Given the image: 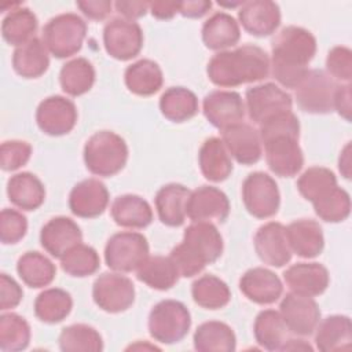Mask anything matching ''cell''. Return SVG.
Wrapping results in <instances>:
<instances>
[{
  "label": "cell",
  "mask_w": 352,
  "mask_h": 352,
  "mask_svg": "<svg viewBox=\"0 0 352 352\" xmlns=\"http://www.w3.org/2000/svg\"><path fill=\"white\" fill-rule=\"evenodd\" d=\"M316 54V38L300 26L283 28L272 41L270 69L285 88H297L309 72L308 65Z\"/></svg>",
  "instance_id": "obj_1"
},
{
  "label": "cell",
  "mask_w": 352,
  "mask_h": 352,
  "mask_svg": "<svg viewBox=\"0 0 352 352\" xmlns=\"http://www.w3.org/2000/svg\"><path fill=\"white\" fill-rule=\"evenodd\" d=\"M209 80L221 88H234L242 84L257 82L270 74L267 52L253 44L214 54L208 62Z\"/></svg>",
  "instance_id": "obj_2"
},
{
  "label": "cell",
  "mask_w": 352,
  "mask_h": 352,
  "mask_svg": "<svg viewBox=\"0 0 352 352\" xmlns=\"http://www.w3.org/2000/svg\"><path fill=\"white\" fill-rule=\"evenodd\" d=\"M223 253V236L208 221H192L184 231L183 241L169 254L180 276L191 278L214 263Z\"/></svg>",
  "instance_id": "obj_3"
},
{
  "label": "cell",
  "mask_w": 352,
  "mask_h": 352,
  "mask_svg": "<svg viewBox=\"0 0 352 352\" xmlns=\"http://www.w3.org/2000/svg\"><path fill=\"white\" fill-rule=\"evenodd\" d=\"M126 161L128 146L116 132L99 131L85 142L84 162L92 175L114 176L124 169Z\"/></svg>",
  "instance_id": "obj_4"
},
{
  "label": "cell",
  "mask_w": 352,
  "mask_h": 352,
  "mask_svg": "<svg viewBox=\"0 0 352 352\" xmlns=\"http://www.w3.org/2000/svg\"><path fill=\"white\" fill-rule=\"evenodd\" d=\"M87 34V22L77 14L66 12L51 18L43 29V43L59 59L77 54Z\"/></svg>",
  "instance_id": "obj_5"
},
{
  "label": "cell",
  "mask_w": 352,
  "mask_h": 352,
  "mask_svg": "<svg viewBox=\"0 0 352 352\" xmlns=\"http://www.w3.org/2000/svg\"><path fill=\"white\" fill-rule=\"evenodd\" d=\"M190 326V311L176 300L160 301L148 315V333L157 342L176 344L187 336Z\"/></svg>",
  "instance_id": "obj_6"
},
{
  "label": "cell",
  "mask_w": 352,
  "mask_h": 352,
  "mask_svg": "<svg viewBox=\"0 0 352 352\" xmlns=\"http://www.w3.org/2000/svg\"><path fill=\"white\" fill-rule=\"evenodd\" d=\"M147 257L148 242L140 232H117L109 238L104 246V261L116 272L136 271Z\"/></svg>",
  "instance_id": "obj_7"
},
{
  "label": "cell",
  "mask_w": 352,
  "mask_h": 352,
  "mask_svg": "<svg viewBox=\"0 0 352 352\" xmlns=\"http://www.w3.org/2000/svg\"><path fill=\"white\" fill-rule=\"evenodd\" d=\"M298 139V133H276L261 139L267 165L276 176L293 177L301 170L304 155Z\"/></svg>",
  "instance_id": "obj_8"
},
{
  "label": "cell",
  "mask_w": 352,
  "mask_h": 352,
  "mask_svg": "<svg viewBox=\"0 0 352 352\" xmlns=\"http://www.w3.org/2000/svg\"><path fill=\"white\" fill-rule=\"evenodd\" d=\"M338 84L323 70H309L296 88V100L301 110L311 114H327L334 110V94Z\"/></svg>",
  "instance_id": "obj_9"
},
{
  "label": "cell",
  "mask_w": 352,
  "mask_h": 352,
  "mask_svg": "<svg viewBox=\"0 0 352 352\" xmlns=\"http://www.w3.org/2000/svg\"><path fill=\"white\" fill-rule=\"evenodd\" d=\"M242 201L256 219H268L278 213L280 194L275 180L265 172H253L242 183Z\"/></svg>",
  "instance_id": "obj_10"
},
{
  "label": "cell",
  "mask_w": 352,
  "mask_h": 352,
  "mask_svg": "<svg viewBox=\"0 0 352 352\" xmlns=\"http://www.w3.org/2000/svg\"><path fill=\"white\" fill-rule=\"evenodd\" d=\"M95 304L104 312L120 314L132 307L135 301L133 282L121 272H104L92 286Z\"/></svg>",
  "instance_id": "obj_11"
},
{
  "label": "cell",
  "mask_w": 352,
  "mask_h": 352,
  "mask_svg": "<svg viewBox=\"0 0 352 352\" xmlns=\"http://www.w3.org/2000/svg\"><path fill=\"white\" fill-rule=\"evenodd\" d=\"M106 52L117 60H129L139 55L143 47V32L138 22L117 16L103 28Z\"/></svg>",
  "instance_id": "obj_12"
},
{
  "label": "cell",
  "mask_w": 352,
  "mask_h": 352,
  "mask_svg": "<svg viewBox=\"0 0 352 352\" xmlns=\"http://www.w3.org/2000/svg\"><path fill=\"white\" fill-rule=\"evenodd\" d=\"M292 106L293 99L290 94L274 82L250 87L245 95V109L249 118L256 124H261L275 114L290 111Z\"/></svg>",
  "instance_id": "obj_13"
},
{
  "label": "cell",
  "mask_w": 352,
  "mask_h": 352,
  "mask_svg": "<svg viewBox=\"0 0 352 352\" xmlns=\"http://www.w3.org/2000/svg\"><path fill=\"white\" fill-rule=\"evenodd\" d=\"M279 314L287 330L297 336H311L320 322V309L314 297L287 293L279 305Z\"/></svg>",
  "instance_id": "obj_14"
},
{
  "label": "cell",
  "mask_w": 352,
  "mask_h": 352,
  "mask_svg": "<svg viewBox=\"0 0 352 352\" xmlns=\"http://www.w3.org/2000/svg\"><path fill=\"white\" fill-rule=\"evenodd\" d=\"M77 107L73 100L52 95L40 102L36 110V122L38 128L50 136H62L69 133L77 122Z\"/></svg>",
  "instance_id": "obj_15"
},
{
  "label": "cell",
  "mask_w": 352,
  "mask_h": 352,
  "mask_svg": "<svg viewBox=\"0 0 352 352\" xmlns=\"http://www.w3.org/2000/svg\"><path fill=\"white\" fill-rule=\"evenodd\" d=\"M202 111L214 128L223 131L230 125L242 122L246 109L238 92L217 89L204 98Z\"/></svg>",
  "instance_id": "obj_16"
},
{
  "label": "cell",
  "mask_w": 352,
  "mask_h": 352,
  "mask_svg": "<svg viewBox=\"0 0 352 352\" xmlns=\"http://www.w3.org/2000/svg\"><path fill=\"white\" fill-rule=\"evenodd\" d=\"M254 250L258 258L271 267H283L292 260V249L286 236V227L278 221H268L254 234Z\"/></svg>",
  "instance_id": "obj_17"
},
{
  "label": "cell",
  "mask_w": 352,
  "mask_h": 352,
  "mask_svg": "<svg viewBox=\"0 0 352 352\" xmlns=\"http://www.w3.org/2000/svg\"><path fill=\"white\" fill-rule=\"evenodd\" d=\"M186 213L191 221L223 223L230 214V201L221 190L201 186L190 192Z\"/></svg>",
  "instance_id": "obj_18"
},
{
  "label": "cell",
  "mask_w": 352,
  "mask_h": 352,
  "mask_svg": "<svg viewBox=\"0 0 352 352\" xmlns=\"http://www.w3.org/2000/svg\"><path fill=\"white\" fill-rule=\"evenodd\" d=\"M221 140L230 155L242 165L258 162L263 154L260 133L250 124L238 122L221 131Z\"/></svg>",
  "instance_id": "obj_19"
},
{
  "label": "cell",
  "mask_w": 352,
  "mask_h": 352,
  "mask_svg": "<svg viewBox=\"0 0 352 352\" xmlns=\"http://www.w3.org/2000/svg\"><path fill=\"white\" fill-rule=\"evenodd\" d=\"M109 205V191L99 179H85L77 183L69 194L72 213L81 219L100 216Z\"/></svg>",
  "instance_id": "obj_20"
},
{
  "label": "cell",
  "mask_w": 352,
  "mask_h": 352,
  "mask_svg": "<svg viewBox=\"0 0 352 352\" xmlns=\"http://www.w3.org/2000/svg\"><path fill=\"white\" fill-rule=\"evenodd\" d=\"M239 23L252 36L265 37L279 28L280 10L275 1L271 0H252L243 1L238 11Z\"/></svg>",
  "instance_id": "obj_21"
},
{
  "label": "cell",
  "mask_w": 352,
  "mask_h": 352,
  "mask_svg": "<svg viewBox=\"0 0 352 352\" xmlns=\"http://www.w3.org/2000/svg\"><path fill=\"white\" fill-rule=\"evenodd\" d=\"M82 234L74 220L58 216L48 220L40 232L41 246L55 258H62L72 248L81 243Z\"/></svg>",
  "instance_id": "obj_22"
},
{
  "label": "cell",
  "mask_w": 352,
  "mask_h": 352,
  "mask_svg": "<svg viewBox=\"0 0 352 352\" xmlns=\"http://www.w3.org/2000/svg\"><path fill=\"white\" fill-rule=\"evenodd\" d=\"M239 289L248 300L260 305L278 301L283 293V285L279 276L264 267L248 270L239 279Z\"/></svg>",
  "instance_id": "obj_23"
},
{
  "label": "cell",
  "mask_w": 352,
  "mask_h": 352,
  "mask_svg": "<svg viewBox=\"0 0 352 352\" xmlns=\"http://www.w3.org/2000/svg\"><path fill=\"white\" fill-rule=\"evenodd\" d=\"M283 279L292 292L315 297L327 289L330 275L319 263H296L283 272Z\"/></svg>",
  "instance_id": "obj_24"
},
{
  "label": "cell",
  "mask_w": 352,
  "mask_h": 352,
  "mask_svg": "<svg viewBox=\"0 0 352 352\" xmlns=\"http://www.w3.org/2000/svg\"><path fill=\"white\" fill-rule=\"evenodd\" d=\"M286 236L292 253L302 258L319 256L324 246L322 227L312 219H298L286 227Z\"/></svg>",
  "instance_id": "obj_25"
},
{
  "label": "cell",
  "mask_w": 352,
  "mask_h": 352,
  "mask_svg": "<svg viewBox=\"0 0 352 352\" xmlns=\"http://www.w3.org/2000/svg\"><path fill=\"white\" fill-rule=\"evenodd\" d=\"M190 190L179 183L162 186L154 198L155 209L162 224L168 227H180L186 220V206Z\"/></svg>",
  "instance_id": "obj_26"
},
{
  "label": "cell",
  "mask_w": 352,
  "mask_h": 352,
  "mask_svg": "<svg viewBox=\"0 0 352 352\" xmlns=\"http://www.w3.org/2000/svg\"><path fill=\"white\" fill-rule=\"evenodd\" d=\"M315 344L319 351H348L352 346V323L345 315H331L318 323Z\"/></svg>",
  "instance_id": "obj_27"
},
{
  "label": "cell",
  "mask_w": 352,
  "mask_h": 352,
  "mask_svg": "<svg viewBox=\"0 0 352 352\" xmlns=\"http://www.w3.org/2000/svg\"><path fill=\"white\" fill-rule=\"evenodd\" d=\"M198 164L205 179L213 183L226 180L232 172L231 155L220 138H209L202 143Z\"/></svg>",
  "instance_id": "obj_28"
},
{
  "label": "cell",
  "mask_w": 352,
  "mask_h": 352,
  "mask_svg": "<svg viewBox=\"0 0 352 352\" xmlns=\"http://www.w3.org/2000/svg\"><path fill=\"white\" fill-rule=\"evenodd\" d=\"M110 213L114 223L124 228H144L153 221V210L146 199L135 194H124L117 197Z\"/></svg>",
  "instance_id": "obj_29"
},
{
  "label": "cell",
  "mask_w": 352,
  "mask_h": 352,
  "mask_svg": "<svg viewBox=\"0 0 352 352\" xmlns=\"http://www.w3.org/2000/svg\"><path fill=\"white\" fill-rule=\"evenodd\" d=\"M7 195L16 208L22 210H36L45 199V188L36 175L19 172L8 179Z\"/></svg>",
  "instance_id": "obj_30"
},
{
  "label": "cell",
  "mask_w": 352,
  "mask_h": 352,
  "mask_svg": "<svg viewBox=\"0 0 352 352\" xmlns=\"http://www.w3.org/2000/svg\"><path fill=\"white\" fill-rule=\"evenodd\" d=\"M241 38L239 23L227 12H216L202 26V41L206 48L226 51L234 47Z\"/></svg>",
  "instance_id": "obj_31"
},
{
  "label": "cell",
  "mask_w": 352,
  "mask_h": 352,
  "mask_svg": "<svg viewBox=\"0 0 352 352\" xmlns=\"http://www.w3.org/2000/svg\"><path fill=\"white\" fill-rule=\"evenodd\" d=\"M48 66V50L43 40L37 37L16 47L12 54V67L23 78H38L47 72Z\"/></svg>",
  "instance_id": "obj_32"
},
{
  "label": "cell",
  "mask_w": 352,
  "mask_h": 352,
  "mask_svg": "<svg viewBox=\"0 0 352 352\" xmlns=\"http://www.w3.org/2000/svg\"><path fill=\"white\" fill-rule=\"evenodd\" d=\"M126 88L139 96H151L158 92L164 82L162 70L151 59H140L125 69Z\"/></svg>",
  "instance_id": "obj_33"
},
{
  "label": "cell",
  "mask_w": 352,
  "mask_h": 352,
  "mask_svg": "<svg viewBox=\"0 0 352 352\" xmlns=\"http://www.w3.org/2000/svg\"><path fill=\"white\" fill-rule=\"evenodd\" d=\"M192 340L194 348L199 352H232L236 348V338L232 329L219 320H209L199 324Z\"/></svg>",
  "instance_id": "obj_34"
},
{
  "label": "cell",
  "mask_w": 352,
  "mask_h": 352,
  "mask_svg": "<svg viewBox=\"0 0 352 352\" xmlns=\"http://www.w3.org/2000/svg\"><path fill=\"white\" fill-rule=\"evenodd\" d=\"M179 271L168 256H148L136 270V278L155 290H169L179 280Z\"/></svg>",
  "instance_id": "obj_35"
},
{
  "label": "cell",
  "mask_w": 352,
  "mask_h": 352,
  "mask_svg": "<svg viewBox=\"0 0 352 352\" xmlns=\"http://www.w3.org/2000/svg\"><path fill=\"white\" fill-rule=\"evenodd\" d=\"M16 272L26 286L41 289L55 279L56 267L44 254L38 252H26L18 258Z\"/></svg>",
  "instance_id": "obj_36"
},
{
  "label": "cell",
  "mask_w": 352,
  "mask_h": 352,
  "mask_svg": "<svg viewBox=\"0 0 352 352\" xmlns=\"http://www.w3.org/2000/svg\"><path fill=\"white\" fill-rule=\"evenodd\" d=\"M287 331L279 311L264 309L254 319V338L267 351H280L287 341Z\"/></svg>",
  "instance_id": "obj_37"
},
{
  "label": "cell",
  "mask_w": 352,
  "mask_h": 352,
  "mask_svg": "<svg viewBox=\"0 0 352 352\" xmlns=\"http://www.w3.org/2000/svg\"><path fill=\"white\" fill-rule=\"evenodd\" d=\"M195 94L184 87H170L160 98V110L165 118L173 122H184L198 113Z\"/></svg>",
  "instance_id": "obj_38"
},
{
  "label": "cell",
  "mask_w": 352,
  "mask_h": 352,
  "mask_svg": "<svg viewBox=\"0 0 352 352\" xmlns=\"http://www.w3.org/2000/svg\"><path fill=\"white\" fill-rule=\"evenodd\" d=\"M73 298L69 292L58 287L45 289L34 300V315L44 323H59L70 314Z\"/></svg>",
  "instance_id": "obj_39"
},
{
  "label": "cell",
  "mask_w": 352,
  "mask_h": 352,
  "mask_svg": "<svg viewBox=\"0 0 352 352\" xmlns=\"http://www.w3.org/2000/svg\"><path fill=\"white\" fill-rule=\"evenodd\" d=\"M38 21L33 11L19 6L11 10L1 22L3 38L10 44L19 47L34 37Z\"/></svg>",
  "instance_id": "obj_40"
},
{
  "label": "cell",
  "mask_w": 352,
  "mask_h": 352,
  "mask_svg": "<svg viewBox=\"0 0 352 352\" xmlns=\"http://www.w3.org/2000/svg\"><path fill=\"white\" fill-rule=\"evenodd\" d=\"M60 88L70 96L87 94L95 82V69L85 58H74L66 62L59 73Z\"/></svg>",
  "instance_id": "obj_41"
},
{
  "label": "cell",
  "mask_w": 352,
  "mask_h": 352,
  "mask_svg": "<svg viewBox=\"0 0 352 352\" xmlns=\"http://www.w3.org/2000/svg\"><path fill=\"white\" fill-rule=\"evenodd\" d=\"M191 294L194 302L206 309H220L231 300V292L227 283L210 274L194 280Z\"/></svg>",
  "instance_id": "obj_42"
},
{
  "label": "cell",
  "mask_w": 352,
  "mask_h": 352,
  "mask_svg": "<svg viewBox=\"0 0 352 352\" xmlns=\"http://www.w3.org/2000/svg\"><path fill=\"white\" fill-rule=\"evenodd\" d=\"M59 348L63 352H100L102 336L96 329L84 323L65 327L59 334Z\"/></svg>",
  "instance_id": "obj_43"
},
{
  "label": "cell",
  "mask_w": 352,
  "mask_h": 352,
  "mask_svg": "<svg viewBox=\"0 0 352 352\" xmlns=\"http://www.w3.org/2000/svg\"><path fill=\"white\" fill-rule=\"evenodd\" d=\"M30 342V326L25 318L10 312L0 316V349L18 352L28 348Z\"/></svg>",
  "instance_id": "obj_44"
},
{
  "label": "cell",
  "mask_w": 352,
  "mask_h": 352,
  "mask_svg": "<svg viewBox=\"0 0 352 352\" xmlns=\"http://www.w3.org/2000/svg\"><path fill=\"white\" fill-rule=\"evenodd\" d=\"M337 186V177L333 170L323 166L308 168L297 180L300 194L311 204L329 194Z\"/></svg>",
  "instance_id": "obj_45"
},
{
  "label": "cell",
  "mask_w": 352,
  "mask_h": 352,
  "mask_svg": "<svg viewBox=\"0 0 352 352\" xmlns=\"http://www.w3.org/2000/svg\"><path fill=\"white\" fill-rule=\"evenodd\" d=\"M60 267L70 276L84 278L99 270L100 258L92 246L78 243L60 258Z\"/></svg>",
  "instance_id": "obj_46"
},
{
  "label": "cell",
  "mask_w": 352,
  "mask_h": 352,
  "mask_svg": "<svg viewBox=\"0 0 352 352\" xmlns=\"http://www.w3.org/2000/svg\"><path fill=\"white\" fill-rule=\"evenodd\" d=\"M312 205L319 219L329 223L344 221L351 213L349 194L338 186L320 199L312 202Z\"/></svg>",
  "instance_id": "obj_47"
},
{
  "label": "cell",
  "mask_w": 352,
  "mask_h": 352,
  "mask_svg": "<svg viewBox=\"0 0 352 352\" xmlns=\"http://www.w3.org/2000/svg\"><path fill=\"white\" fill-rule=\"evenodd\" d=\"M28 231L26 217L15 209L6 208L0 213V241L4 245L18 243Z\"/></svg>",
  "instance_id": "obj_48"
},
{
  "label": "cell",
  "mask_w": 352,
  "mask_h": 352,
  "mask_svg": "<svg viewBox=\"0 0 352 352\" xmlns=\"http://www.w3.org/2000/svg\"><path fill=\"white\" fill-rule=\"evenodd\" d=\"M32 146L25 140H7L0 147V166L6 172L16 170L28 164Z\"/></svg>",
  "instance_id": "obj_49"
},
{
  "label": "cell",
  "mask_w": 352,
  "mask_h": 352,
  "mask_svg": "<svg viewBox=\"0 0 352 352\" xmlns=\"http://www.w3.org/2000/svg\"><path fill=\"white\" fill-rule=\"evenodd\" d=\"M326 73L334 80L349 82L352 78V51L348 47H334L326 58Z\"/></svg>",
  "instance_id": "obj_50"
},
{
  "label": "cell",
  "mask_w": 352,
  "mask_h": 352,
  "mask_svg": "<svg viewBox=\"0 0 352 352\" xmlns=\"http://www.w3.org/2000/svg\"><path fill=\"white\" fill-rule=\"evenodd\" d=\"M23 292L19 283L7 274L0 275V309L7 311L19 305Z\"/></svg>",
  "instance_id": "obj_51"
},
{
  "label": "cell",
  "mask_w": 352,
  "mask_h": 352,
  "mask_svg": "<svg viewBox=\"0 0 352 352\" xmlns=\"http://www.w3.org/2000/svg\"><path fill=\"white\" fill-rule=\"evenodd\" d=\"M76 6L88 19L103 21L110 15L114 4L109 0H84L77 1Z\"/></svg>",
  "instance_id": "obj_52"
},
{
  "label": "cell",
  "mask_w": 352,
  "mask_h": 352,
  "mask_svg": "<svg viewBox=\"0 0 352 352\" xmlns=\"http://www.w3.org/2000/svg\"><path fill=\"white\" fill-rule=\"evenodd\" d=\"M116 11L122 15V18L135 21L146 15L150 8L148 1H116L114 3Z\"/></svg>",
  "instance_id": "obj_53"
},
{
  "label": "cell",
  "mask_w": 352,
  "mask_h": 352,
  "mask_svg": "<svg viewBox=\"0 0 352 352\" xmlns=\"http://www.w3.org/2000/svg\"><path fill=\"white\" fill-rule=\"evenodd\" d=\"M334 110L345 118L346 121L351 120L352 111V102H351V84H338L336 94H334Z\"/></svg>",
  "instance_id": "obj_54"
},
{
  "label": "cell",
  "mask_w": 352,
  "mask_h": 352,
  "mask_svg": "<svg viewBox=\"0 0 352 352\" xmlns=\"http://www.w3.org/2000/svg\"><path fill=\"white\" fill-rule=\"evenodd\" d=\"M212 1L209 0H194V1H179V14L186 18H201L209 12Z\"/></svg>",
  "instance_id": "obj_55"
},
{
  "label": "cell",
  "mask_w": 352,
  "mask_h": 352,
  "mask_svg": "<svg viewBox=\"0 0 352 352\" xmlns=\"http://www.w3.org/2000/svg\"><path fill=\"white\" fill-rule=\"evenodd\" d=\"M148 11L157 19H172L179 12V1H151Z\"/></svg>",
  "instance_id": "obj_56"
},
{
  "label": "cell",
  "mask_w": 352,
  "mask_h": 352,
  "mask_svg": "<svg viewBox=\"0 0 352 352\" xmlns=\"http://www.w3.org/2000/svg\"><path fill=\"white\" fill-rule=\"evenodd\" d=\"M338 168L345 179L351 177V143H346L342 151L340 153Z\"/></svg>",
  "instance_id": "obj_57"
},
{
  "label": "cell",
  "mask_w": 352,
  "mask_h": 352,
  "mask_svg": "<svg viewBox=\"0 0 352 352\" xmlns=\"http://www.w3.org/2000/svg\"><path fill=\"white\" fill-rule=\"evenodd\" d=\"M312 351V346L304 340H287L280 351Z\"/></svg>",
  "instance_id": "obj_58"
}]
</instances>
